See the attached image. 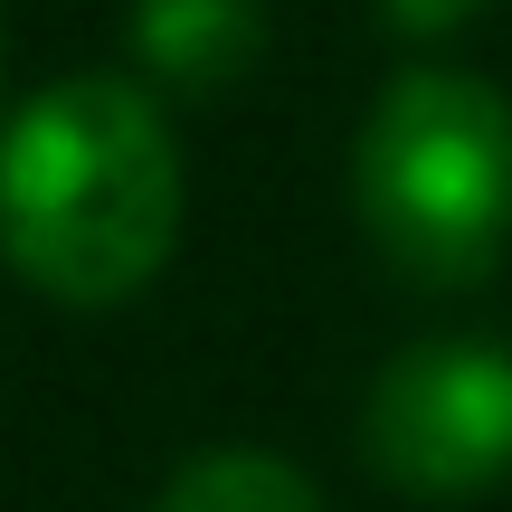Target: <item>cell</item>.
<instances>
[{
	"label": "cell",
	"mask_w": 512,
	"mask_h": 512,
	"mask_svg": "<svg viewBox=\"0 0 512 512\" xmlns=\"http://www.w3.org/2000/svg\"><path fill=\"white\" fill-rule=\"evenodd\" d=\"M181 238V143L152 86L57 76L0 124V256L48 304H124Z\"/></svg>",
	"instance_id": "1"
},
{
	"label": "cell",
	"mask_w": 512,
	"mask_h": 512,
	"mask_svg": "<svg viewBox=\"0 0 512 512\" xmlns=\"http://www.w3.org/2000/svg\"><path fill=\"white\" fill-rule=\"evenodd\" d=\"M351 209L408 285H475L512 247V95L465 67H399L351 133Z\"/></svg>",
	"instance_id": "2"
},
{
	"label": "cell",
	"mask_w": 512,
	"mask_h": 512,
	"mask_svg": "<svg viewBox=\"0 0 512 512\" xmlns=\"http://www.w3.org/2000/svg\"><path fill=\"white\" fill-rule=\"evenodd\" d=\"M361 456L389 494L475 503L512 475V342L427 332L389 351L361 399Z\"/></svg>",
	"instance_id": "3"
},
{
	"label": "cell",
	"mask_w": 512,
	"mask_h": 512,
	"mask_svg": "<svg viewBox=\"0 0 512 512\" xmlns=\"http://www.w3.org/2000/svg\"><path fill=\"white\" fill-rule=\"evenodd\" d=\"M266 10L256 0H133V57L171 86H228L247 76Z\"/></svg>",
	"instance_id": "4"
},
{
	"label": "cell",
	"mask_w": 512,
	"mask_h": 512,
	"mask_svg": "<svg viewBox=\"0 0 512 512\" xmlns=\"http://www.w3.org/2000/svg\"><path fill=\"white\" fill-rule=\"evenodd\" d=\"M152 512H323V494H313L304 465L266 456V446H200V456L171 465Z\"/></svg>",
	"instance_id": "5"
},
{
	"label": "cell",
	"mask_w": 512,
	"mask_h": 512,
	"mask_svg": "<svg viewBox=\"0 0 512 512\" xmlns=\"http://www.w3.org/2000/svg\"><path fill=\"white\" fill-rule=\"evenodd\" d=\"M380 10H389V29H408V38H446V29H465L484 0H380Z\"/></svg>",
	"instance_id": "6"
}]
</instances>
